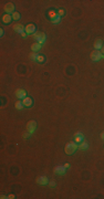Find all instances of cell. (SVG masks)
<instances>
[{"label":"cell","mask_w":104,"mask_h":199,"mask_svg":"<svg viewBox=\"0 0 104 199\" xmlns=\"http://www.w3.org/2000/svg\"><path fill=\"white\" fill-rule=\"evenodd\" d=\"M101 138L104 141V132H103V133H101Z\"/></svg>","instance_id":"obj_33"},{"label":"cell","mask_w":104,"mask_h":199,"mask_svg":"<svg viewBox=\"0 0 104 199\" xmlns=\"http://www.w3.org/2000/svg\"><path fill=\"white\" fill-rule=\"evenodd\" d=\"M100 51H101V52H102V54H104V45H103V47H102V49L100 50Z\"/></svg>","instance_id":"obj_32"},{"label":"cell","mask_w":104,"mask_h":199,"mask_svg":"<svg viewBox=\"0 0 104 199\" xmlns=\"http://www.w3.org/2000/svg\"><path fill=\"white\" fill-rule=\"evenodd\" d=\"M83 139H84V136H74V142L76 144H80L81 142H83Z\"/></svg>","instance_id":"obj_20"},{"label":"cell","mask_w":104,"mask_h":199,"mask_svg":"<svg viewBox=\"0 0 104 199\" xmlns=\"http://www.w3.org/2000/svg\"><path fill=\"white\" fill-rule=\"evenodd\" d=\"M8 198V196H5V195H1V199H6Z\"/></svg>","instance_id":"obj_31"},{"label":"cell","mask_w":104,"mask_h":199,"mask_svg":"<svg viewBox=\"0 0 104 199\" xmlns=\"http://www.w3.org/2000/svg\"><path fill=\"white\" fill-rule=\"evenodd\" d=\"M27 36H28V34L26 33V31H24V32H22V33H21V37H22V38H26Z\"/></svg>","instance_id":"obj_29"},{"label":"cell","mask_w":104,"mask_h":199,"mask_svg":"<svg viewBox=\"0 0 104 199\" xmlns=\"http://www.w3.org/2000/svg\"><path fill=\"white\" fill-rule=\"evenodd\" d=\"M15 107H16L17 110H22V108L24 107L23 102H22V101H17L16 104H15Z\"/></svg>","instance_id":"obj_17"},{"label":"cell","mask_w":104,"mask_h":199,"mask_svg":"<svg viewBox=\"0 0 104 199\" xmlns=\"http://www.w3.org/2000/svg\"><path fill=\"white\" fill-rule=\"evenodd\" d=\"M78 148L81 149V150H85V149L89 148V144L86 143V142H81L80 144L78 145Z\"/></svg>","instance_id":"obj_16"},{"label":"cell","mask_w":104,"mask_h":199,"mask_svg":"<svg viewBox=\"0 0 104 199\" xmlns=\"http://www.w3.org/2000/svg\"><path fill=\"white\" fill-rule=\"evenodd\" d=\"M33 38L37 40L38 43H40V44H43L44 42H45V40H47V36H45V33H43V32H36V33L33 34Z\"/></svg>","instance_id":"obj_3"},{"label":"cell","mask_w":104,"mask_h":199,"mask_svg":"<svg viewBox=\"0 0 104 199\" xmlns=\"http://www.w3.org/2000/svg\"><path fill=\"white\" fill-rule=\"evenodd\" d=\"M24 31H26L27 34H34L36 33V24H33V23L27 24Z\"/></svg>","instance_id":"obj_5"},{"label":"cell","mask_w":104,"mask_h":199,"mask_svg":"<svg viewBox=\"0 0 104 199\" xmlns=\"http://www.w3.org/2000/svg\"><path fill=\"white\" fill-rule=\"evenodd\" d=\"M3 34H5V30L1 29V30H0V37L2 38V37H3Z\"/></svg>","instance_id":"obj_28"},{"label":"cell","mask_w":104,"mask_h":199,"mask_svg":"<svg viewBox=\"0 0 104 199\" xmlns=\"http://www.w3.org/2000/svg\"><path fill=\"white\" fill-rule=\"evenodd\" d=\"M44 61H45V58H44V55H42V54H38V58H37V62L43 63Z\"/></svg>","instance_id":"obj_19"},{"label":"cell","mask_w":104,"mask_h":199,"mask_svg":"<svg viewBox=\"0 0 104 199\" xmlns=\"http://www.w3.org/2000/svg\"><path fill=\"white\" fill-rule=\"evenodd\" d=\"M90 57H91V60L94 61V62H97V61L104 59V54H102L101 51H96V50L92 51L91 54H90Z\"/></svg>","instance_id":"obj_2"},{"label":"cell","mask_w":104,"mask_h":199,"mask_svg":"<svg viewBox=\"0 0 104 199\" xmlns=\"http://www.w3.org/2000/svg\"><path fill=\"white\" fill-rule=\"evenodd\" d=\"M37 58H38V54H37L36 52L30 53V60L31 61H37Z\"/></svg>","instance_id":"obj_21"},{"label":"cell","mask_w":104,"mask_h":199,"mask_svg":"<svg viewBox=\"0 0 104 199\" xmlns=\"http://www.w3.org/2000/svg\"><path fill=\"white\" fill-rule=\"evenodd\" d=\"M27 127H28V132H29V133L33 134L34 132H36V129H37L36 121H30V122L28 123V125H27Z\"/></svg>","instance_id":"obj_6"},{"label":"cell","mask_w":104,"mask_h":199,"mask_svg":"<svg viewBox=\"0 0 104 199\" xmlns=\"http://www.w3.org/2000/svg\"><path fill=\"white\" fill-rule=\"evenodd\" d=\"M11 17H12V20H20V13L18 12V11H15V12L11 14Z\"/></svg>","instance_id":"obj_18"},{"label":"cell","mask_w":104,"mask_h":199,"mask_svg":"<svg viewBox=\"0 0 104 199\" xmlns=\"http://www.w3.org/2000/svg\"><path fill=\"white\" fill-rule=\"evenodd\" d=\"M13 30L16 32H18V33H22V32H24V30H26V27H23L22 24L20 23H16L15 26H13Z\"/></svg>","instance_id":"obj_11"},{"label":"cell","mask_w":104,"mask_h":199,"mask_svg":"<svg viewBox=\"0 0 104 199\" xmlns=\"http://www.w3.org/2000/svg\"><path fill=\"white\" fill-rule=\"evenodd\" d=\"M54 173L57 174V175H64L65 173H67V169L64 168V166H57V167L54 168Z\"/></svg>","instance_id":"obj_10"},{"label":"cell","mask_w":104,"mask_h":199,"mask_svg":"<svg viewBox=\"0 0 104 199\" xmlns=\"http://www.w3.org/2000/svg\"><path fill=\"white\" fill-rule=\"evenodd\" d=\"M51 22H52V23H54V24H58V23H60V22H61V17H59V16H58V17H57V18H55V19H53V20H51Z\"/></svg>","instance_id":"obj_22"},{"label":"cell","mask_w":104,"mask_h":199,"mask_svg":"<svg viewBox=\"0 0 104 199\" xmlns=\"http://www.w3.org/2000/svg\"><path fill=\"white\" fill-rule=\"evenodd\" d=\"M37 183L39 184V185L44 186V185H48V184H49V179H48L47 176H40L39 178L37 179Z\"/></svg>","instance_id":"obj_8"},{"label":"cell","mask_w":104,"mask_h":199,"mask_svg":"<svg viewBox=\"0 0 104 199\" xmlns=\"http://www.w3.org/2000/svg\"><path fill=\"white\" fill-rule=\"evenodd\" d=\"M103 41H102V39H97V40H95L94 41V44H93V47H94V49L96 50V51H100V50L102 49V47H103Z\"/></svg>","instance_id":"obj_12"},{"label":"cell","mask_w":104,"mask_h":199,"mask_svg":"<svg viewBox=\"0 0 104 199\" xmlns=\"http://www.w3.org/2000/svg\"><path fill=\"white\" fill-rule=\"evenodd\" d=\"M49 185H50V187H52V188H54V187L57 186V184H55L54 181H51V183H49Z\"/></svg>","instance_id":"obj_25"},{"label":"cell","mask_w":104,"mask_h":199,"mask_svg":"<svg viewBox=\"0 0 104 199\" xmlns=\"http://www.w3.org/2000/svg\"><path fill=\"white\" fill-rule=\"evenodd\" d=\"M22 102H23V105L26 106V107H31L32 105H33V100L31 99V97H24L23 100H22Z\"/></svg>","instance_id":"obj_9"},{"label":"cell","mask_w":104,"mask_h":199,"mask_svg":"<svg viewBox=\"0 0 104 199\" xmlns=\"http://www.w3.org/2000/svg\"><path fill=\"white\" fill-rule=\"evenodd\" d=\"M1 20H2V23L5 24H9L12 21V17L10 16V14H7V13H5L2 16V18H1Z\"/></svg>","instance_id":"obj_13"},{"label":"cell","mask_w":104,"mask_h":199,"mask_svg":"<svg viewBox=\"0 0 104 199\" xmlns=\"http://www.w3.org/2000/svg\"><path fill=\"white\" fill-rule=\"evenodd\" d=\"M48 17L50 18V21L53 20V19H55L58 17V11H54V10H49V12H48Z\"/></svg>","instance_id":"obj_15"},{"label":"cell","mask_w":104,"mask_h":199,"mask_svg":"<svg viewBox=\"0 0 104 199\" xmlns=\"http://www.w3.org/2000/svg\"><path fill=\"white\" fill-rule=\"evenodd\" d=\"M74 136H83V133H82V132H76V133L74 134Z\"/></svg>","instance_id":"obj_26"},{"label":"cell","mask_w":104,"mask_h":199,"mask_svg":"<svg viewBox=\"0 0 104 199\" xmlns=\"http://www.w3.org/2000/svg\"><path fill=\"white\" fill-rule=\"evenodd\" d=\"M16 96L18 97L19 100H23L24 97H27V92L24 91L23 89H18L16 91Z\"/></svg>","instance_id":"obj_7"},{"label":"cell","mask_w":104,"mask_h":199,"mask_svg":"<svg viewBox=\"0 0 104 199\" xmlns=\"http://www.w3.org/2000/svg\"><path fill=\"white\" fill-rule=\"evenodd\" d=\"M41 48H42V44L38 43V42H36V43H33V44L31 45V50H32V52H38L39 50H41Z\"/></svg>","instance_id":"obj_14"},{"label":"cell","mask_w":104,"mask_h":199,"mask_svg":"<svg viewBox=\"0 0 104 199\" xmlns=\"http://www.w3.org/2000/svg\"><path fill=\"white\" fill-rule=\"evenodd\" d=\"M64 14H65L64 9H59V10H58V16L59 17H62V16H64Z\"/></svg>","instance_id":"obj_23"},{"label":"cell","mask_w":104,"mask_h":199,"mask_svg":"<svg viewBox=\"0 0 104 199\" xmlns=\"http://www.w3.org/2000/svg\"><path fill=\"white\" fill-rule=\"evenodd\" d=\"M3 11H5L7 14H12L13 12H15V5L13 3H11V2H9V3H7V5L3 7Z\"/></svg>","instance_id":"obj_4"},{"label":"cell","mask_w":104,"mask_h":199,"mask_svg":"<svg viewBox=\"0 0 104 199\" xmlns=\"http://www.w3.org/2000/svg\"><path fill=\"white\" fill-rule=\"evenodd\" d=\"M30 136H31V133H29V132H28V133H24L23 134V138H29Z\"/></svg>","instance_id":"obj_24"},{"label":"cell","mask_w":104,"mask_h":199,"mask_svg":"<svg viewBox=\"0 0 104 199\" xmlns=\"http://www.w3.org/2000/svg\"><path fill=\"white\" fill-rule=\"evenodd\" d=\"M78 149V144H76L75 142H70L68 144L65 145V154L67 155H73L75 153V150Z\"/></svg>","instance_id":"obj_1"},{"label":"cell","mask_w":104,"mask_h":199,"mask_svg":"<svg viewBox=\"0 0 104 199\" xmlns=\"http://www.w3.org/2000/svg\"><path fill=\"white\" fill-rule=\"evenodd\" d=\"M13 198H16V197H15V195H12V194L8 196V199H13Z\"/></svg>","instance_id":"obj_30"},{"label":"cell","mask_w":104,"mask_h":199,"mask_svg":"<svg viewBox=\"0 0 104 199\" xmlns=\"http://www.w3.org/2000/svg\"><path fill=\"white\" fill-rule=\"evenodd\" d=\"M63 166H64V168H65V169H69V168L71 167V166H70V164H69V163H67V164H64V165H63Z\"/></svg>","instance_id":"obj_27"}]
</instances>
